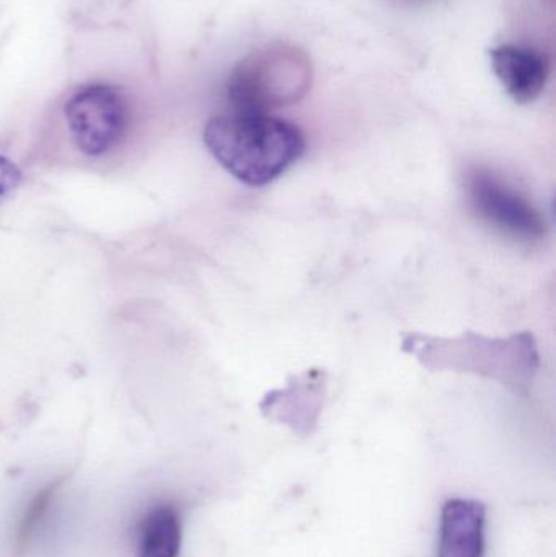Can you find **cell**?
<instances>
[{"mask_svg": "<svg viewBox=\"0 0 556 557\" xmlns=\"http://www.w3.org/2000/svg\"><path fill=\"white\" fill-rule=\"evenodd\" d=\"M466 191L473 212L506 237L535 244L547 234L542 212L492 170L470 169L466 175Z\"/></svg>", "mask_w": 556, "mask_h": 557, "instance_id": "277c9868", "label": "cell"}, {"mask_svg": "<svg viewBox=\"0 0 556 557\" xmlns=\"http://www.w3.org/2000/svg\"><path fill=\"white\" fill-rule=\"evenodd\" d=\"M490 58L499 84L516 103H532L541 97L551 75L545 52L529 46L503 45L493 48Z\"/></svg>", "mask_w": 556, "mask_h": 557, "instance_id": "52a82bcc", "label": "cell"}, {"mask_svg": "<svg viewBox=\"0 0 556 557\" xmlns=\"http://www.w3.org/2000/svg\"><path fill=\"white\" fill-rule=\"evenodd\" d=\"M202 139L234 178L254 188L276 182L306 152L302 131L270 114L212 117Z\"/></svg>", "mask_w": 556, "mask_h": 557, "instance_id": "7a4b0ae2", "label": "cell"}, {"mask_svg": "<svg viewBox=\"0 0 556 557\" xmlns=\"http://www.w3.org/2000/svg\"><path fill=\"white\" fill-rule=\"evenodd\" d=\"M312 67L306 52L271 45L251 52L228 81V101L237 114H268L296 103L309 91Z\"/></svg>", "mask_w": 556, "mask_h": 557, "instance_id": "3957f363", "label": "cell"}, {"mask_svg": "<svg viewBox=\"0 0 556 557\" xmlns=\"http://www.w3.org/2000/svg\"><path fill=\"white\" fill-rule=\"evenodd\" d=\"M329 375L323 369H309L287 380L284 388L271 389L260 403L264 418L287 425L300 435L310 434L319 422L326 398Z\"/></svg>", "mask_w": 556, "mask_h": 557, "instance_id": "8992f818", "label": "cell"}, {"mask_svg": "<svg viewBox=\"0 0 556 557\" xmlns=\"http://www.w3.org/2000/svg\"><path fill=\"white\" fill-rule=\"evenodd\" d=\"M65 117L75 146L90 157L110 152L127 126L123 97L104 85H91L77 91L65 104Z\"/></svg>", "mask_w": 556, "mask_h": 557, "instance_id": "5b68a950", "label": "cell"}, {"mask_svg": "<svg viewBox=\"0 0 556 557\" xmlns=\"http://www.w3.org/2000/svg\"><path fill=\"white\" fill-rule=\"evenodd\" d=\"M182 542L178 512L170 506L153 507L140 522L137 557H178Z\"/></svg>", "mask_w": 556, "mask_h": 557, "instance_id": "9c48e42d", "label": "cell"}, {"mask_svg": "<svg viewBox=\"0 0 556 557\" xmlns=\"http://www.w3.org/2000/svg\"><path fill=\"white\" fill-rule=\"evenodd\" d=\"M401 350L431 372L469 373L495 380L515 395L528 396L541 369L534 334L489 337L475 331L459 336L405 333Z\"/></svg>", "mask_w": 556, "mask_h": 557, "instance_id": "6da1fadb", "label": "cell"}, {"mask_svg": "<svg viewBox=\"0 0 556 557\" xmlns=\"http://www.w3.org/2000/svg\"><path fill=\"white\" fill-rule=\"evenodd\" d=\"M20 182H22V172L18 166L5 157H0V202L15 191Z\"/></svg>", "mask_w": 556, "mask_h": 557, "instance_id": "30bf717a", "label": "cell"}, {"mask_svg": "<svg viewBox=\"0 0 556 557\" xmlns=\"http://www.w3.org/2000/svg\"><path fill=\"white\" fill-rule=\"evenodd\" d=\"M486 509L472 499H450L441 512L437 557H483Z\"/></svg>", "mask_w": 556, "mask_h": 557, "instance_id": "ba28073f", "label": "cell"}]
</instances>
